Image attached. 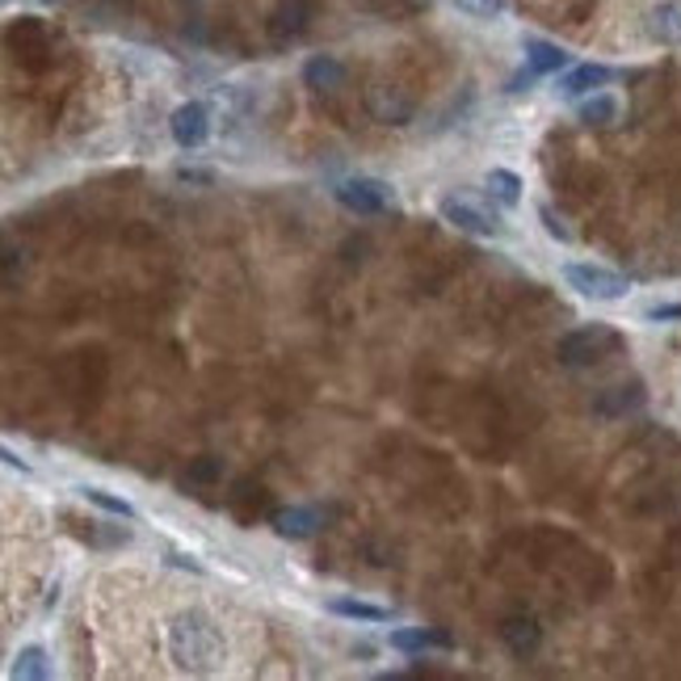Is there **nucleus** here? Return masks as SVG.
<instances>
[{"label":"nucleus","mask_w":681,"mask_h":681,"mask_svg":"<svg viewBox=\"0 0 681 681\" xmlns=\"http://www.w3.org/2000/svg\"><path fill=\"white\" fill-rule=\"evenodd\" d=\"M539 224H543V231H547L551 240H560V245H568V240H572V231H568V227L560 224V215H555V210H551L547 203L539 207Z\"/></svg>","instance_id":"23"},{"label":"nucleus","mask_w":681,"mask_h":681,"mask_svg":"<svg viewBox=\"0 0 681 681\" xmlns=\"http://www.w3.org/2000/svg\"><path fill=\"white\" fill-rule=\"evenodd\" d=\"M303 85L316 93H333L345 85V63L337 56H312L303 63Z\"/></svg>","instance_id":"13"},{"label":"nucleus","mask_w":681,"mask_h":681,"mask_svg":"<svg viewBox=\"0 0 681 681\" xmlns=\"http://www.w3.org/2000/svg\"><path fill=\"white\" fill-rule=\"evenodd\" d=\"M501 640H505V648H510L513 657H534L539 652V643H543V626L534 623V619H526V614H513V619H505L501 623Z\"/></svg>","instance_id":"11"},{"label":"nucleus","mask_w":681,"mask_h":681,"mask_svg":"<svg viewBox=\"0 0 681 681\" xmlns=\"http://www.w3.org/2000/svg\"><path fill=\"white\" fill-rule=\"evenodd\" d=\"M454 9L467 18H496L505 9V0H454Z\"/></svg>","instance_id":"22"},{"label":"nucleus","mask_w":681,"mask_h":681,"mask_svg":"<svg viewBox=\"0 0 681 681\" xmlns=\"http://www.w3.org/2000/svg\"><path fill=\"white\" fill-rule=\"evenodd\" d=\"M169 135L177 148H203L210 139V110L203 106V101H186V106H177L169 118Z\"/></svg>","instance_id":"7"},{"label":"nucleus","mask_w":681,"mask_h":681,"mask_svg":"<svg viewBox=\"0 0 681 681\" xmlns=\"http://www.w3.org/2000/svg\"><path fill=\"white\" fill-rule=\"evenodd\" d=\"M581 122L585 127H614L619 122V97L593 93L589 101H581Z\"/></svg>","instance_id":"19"},{"label":"nucleus","mask_w":681,"mask_h":681,"mask_svg":"<svg viewBox=\"0 0 681 681\" xmlns=\"http://www.w3.org/2000/svg\"><path fill=\"white\" fill-rule=\"evenodd\" d=\"M564 283L568 290H576L581 299H593V303H619L626 299L631 290V278L610 269V265H598V261H568L564 269Z\"/></svg>","instance_id":"2"},{"label":"nucleus","mask_w":681,"mask_h":681,"mask_svg":"<svg viewBox=\"0 0 681 681\" xmlns=\"http://www.w3.org/2000/svg\"><path fill=\"white\" fill-rule=\"evenodd\" d=\"M0 458H4V467H13V472H30V463H26V458H21L18 451H13V446H4V451H0Z\"/></svg>","instance_id":"25"},{"label":"nucleus","mask_w":681,"mask_h":681,"mask_svg":"<svg viewBox=\"0 0 681 681\" xmlns=\"http://www.w3.org/2000/svg\"><path fill=\"white\" fill-rule=\"evenodd\" d=\"M56 602H59V576L51 581V585H47V605H56Z\"/></svg>","instance_id":"28"},{"label":"nucleus","mask_w":681,"mask_h":681,"mask_svg":"<svg viewBox=\"0 0 681 681\" xmlns=\"http://www.w3.org/2000/svg\"><path fill=\"white\" fill-rule=\"evenodd\" d=\"M328 614L349 619V623H392V610H387V605L362 602V598H333V602H328Z\"/></svg>","instance_id":"15"},{"label":"nucleus","mask_w":681,"mask_h":681,"mask_svg":"<svg viewBox=\"0 0 681 681\" xmlns=\"http://www.w3.org/2000/svg\"><path fill=\"white\" fill-rule=\"evenodd\" d=\"M333 198H337L349 215H378V210L392 207L396 194H392L387 181H378V177H345V181L333 186Z\"/></svg>","instance_id":"4"},{"label":"nucleus","mask_w":681,"mask_h":681,"mask_svg":"<svg viewBox=\"0 0 681 681\" xmlns=\"http://www.w3.org/2000/svg\"><path fill=\"white\" fill-rule=\"evenodd\" d=\"M89 505H97V510H106V513H114V517H127L131 522L135 517V505L131 501H122V496H114V492H106V488H76Z\"/></svg>","instance_id":"21"},{"label":"nucleus","mask_w":681,"mask_h":681,"mask_svg":"<svg viewBox=\"0 0 681 681\" xmlns=\"http://www.w3.org/2000/svg\"><path fill=\"white\" fill-rule=\"evenodd\" d=\"M307 26H312V0H278L265 18V34L278 47H290L307 34Z\"/></svg>","instance_id":"6"},{"label":"nucleus","mask_w":681,"mask_h":681,"mask_svg":"<svg viewBox=\"0 0 681 681\" xmlns=\"http://www.w3.org/2000/svg\"><path fill=\"white\" fill-rule=\"evenodd\" d=\"M13 678H26V681H42L51 678V657H47V648L42 643H26L18 648V657H13V669H9Z\"/></svg>","instance_id":"18"},{"label":"nucleus","mask_w":681,"mask_h":681,"mask_svg":"<svg viewBox=\"0 0 681 681\" xmlns=\"http://www.w3.org/2000/svg\"><path fill=\"white\" fill-rule=\"evenodd\" d=\"M169 564H177V568H189V572H203V564H198V560H189V555H181V551H172V555H169Z\"/></svg>","instance_id":"27"},{"label":"nucleus","mask_w":681,"mask_h":681,"mask_svg":"<svg viewBox=\"0 0 681 681\" xmlns=\"http://www.w3.org/2000/svg\"><path fill=\"white\" fill-rule=\"evenodd\" d=\"M648 320H681V303H664V307H652Z\"/></svg>","instance_id":"24"},{"label":"nucleus","mask_w":681,"mask_h":681,"mask_svg":"<svg viewBox=\"0 0 681 681\" xmlns=\"http://www.w3.org/2000/svg\"><path fill=\"white\" fill-rule=\"evenodd\" d=\"M169 657L181 673H215L224 664V631L203 610H181L169 623Z\"/></svg>","instance_id":"1"},{"label":"nucleus","mask_w":681,"mask_h":681,"mask_svg":"<svg viewBox=\"0 0 681 681\" xmlns=\"http://www.w3.org/2000/svg\"><path fill=\"white\" fill-rule=\"evenodd\" d=\"M392 648L404 652V657H416V652H446L451 648V635L446 631H434V626H399L392 631Z\"/></svg>","instance_id":"10"},{"label":"nucleus","mask_w":681,"mask_h":681,"mask_svg":"<svg viewBox=\"0 0 681 681\" xmlns=\"http://www.w3.org/2000/svg\"><path fill=\"white\" fill-rule=\"evenodd\" d=\"M643 404V383L640 378H631V383H614V387H605L602 396L593 399V413L605 416V421H619V416L635 413Z\"/></svg>","instance_id":"9"},{"label":"nucleus","mask_w":681,"mask_h":681,"mask_svg":"<svg viewBox=\"0 0 681 681\" xmlns=\"http://www.w3.org/2000/svg\"><path fill=\"white\" fill-rule=\"evenodd\" d=\"M177 177H181V181H198V186H210V181H215V177L203 169H177Z\"/></svg>","instance_id":"26"},{"label":"nucleus","mask_w":681,"mask_h":681,"mask_svg":"<svg viewBox=\"0 0 681 681\" xmlns=\"http://www.w3.org/2000/svg\"><path fill=\"white\" fill-rule=\"evenodd\" d=\"M274 530L283 534V539H307L312 530L320 526V513L316 510H307V505H290V510H278L274 517Z\"/></svg>","instance_id":"17"},{"label":"nucleus","mask_w":681,"mask_h":681,"mask_svg":"<svg viewBox=\"0 0 681 681\" xmlns=\"http://www.w3.org/2000/svg\"><path fill=\"white\" fill-rule=\"evenodd\" d=\"M437 215L451 227H458V231H467V236H496L501 231V219L480 207V203H472L467 194H446L437 203Z\"/></svg>","instance_id":"5"},{"label":"nucleus","mask_w":681,"mask_h":681,"mask_svg":"<svg viewBox=\"0 0 681 681\" xmlns=\"http://www.w3.org/2000/svg\"><path fill=\"white\" fill-rule=\"evenodd\" d=\"M605 80H610L605 63H576L572 72L560 76V97H585L593 89H602Z\"/></svg>","instance_id":"14"},{"label":"nucleus","mask_w":681,"mask_h":681,"mask_svg":"<svg viewBox=\"0 0 681 681\" xmlns=\"http://www.w3.org/2000/svg\"><path fill=\"white\" fill-rule=\"evenodd\" d=\"M643 34L657 47H681V0H657L643 13Z\"/></svg>","instance_id":"8"},{"label":"nucleus","mask_w":681,"mask_h":681,"mask_svg":"<svg viewBox=\"0 0 681 681\" xmlns=\"http://www.w3.org/2000/svg\"><path fill=\"white\" fill-rule=\"evenodd\" d=\"M371 114L387 127H404L413 118V101L392 85H378V89H371Z\"/></svg>","instance_id":"12"},{"label":"nucleus","mask_w":681,"mask_h":681,"mask_svg":"<svg viewBox=\"0 0 681 681\" xmlns=\"http://www.w3.org/2000/svg\"><path fill=\"white\" fill-rule=\"evenodd\" d=\"M614 349H619V333H614L610 324H585V328H572V333H564L560 345H555L560 362L572 366V371L598 366V362L610 358Z\"/></svg>","instance_id":"3"},{"label":"nucleus","mask_w":681,"mask_h":681,"mask_svg":"<svg viewBox=\"0 0 681 681\" xmlns=\"http://www.w3.org/2000/svg\"><path fill=\"white\" fill-rule=\"evenodd\" d=\"M568 63V51L564 47H555V42H547V38H526V68L534 76H551L560 72Z\"/></svg>","instance_id":"16"},{"label":"nucleus","mask_w":681,"mask_h":681,"mask_svg":"<svg viewBox=\"0 0 681 681\" xmlns=\"http://www.w3.org/2000/svg\"><path fill=\"white\" fill-rule=\"evenodd\" d=\"M484 186H488V194L501 203V207H517L522 203V177L510 169H492L488 177H484Z\"/></svg>","instance_id":"20"}]
</instances>
